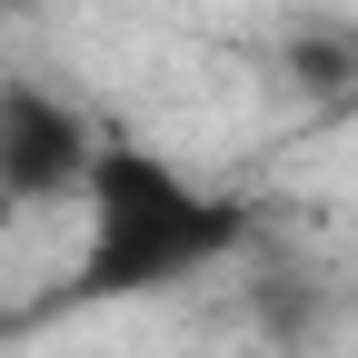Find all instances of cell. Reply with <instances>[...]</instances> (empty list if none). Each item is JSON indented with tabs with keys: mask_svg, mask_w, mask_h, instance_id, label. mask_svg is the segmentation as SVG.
I'll return each instance as SVG.
<instances>
[{
	"mask_svg": "<svg viewBox=\"0 0 358 358\" xmlns=\"http://www.w3.org/2000/svg\"><path fill=\"white\" fill-rule=\"evenodd\" d=\"M80 289L90 299H150L219 268L239 249V199H219L150 140H100L80 179Z\"/></svg>",
	"mask_w": 358,
	"mask_h": 358,
	"instance_id": "cell-1",
	"label": "cell"
},
{
	"mask_svg": "<svg viewBox=\"0 0 358 358\" xmlns=\"http://www.w3.org/2000/svg\"><path fill=\"white\" fill-rule=\"evenodd\" d=\"M110 129L90 120L70 90L50 80H0V209H50V199H80L90 159H100Z\"/></svg>",
	"mask_w": 358,
	"mask_h": 358,
	"instance_id": "cell-2",
	"label": "cell"
}]
</instances>
